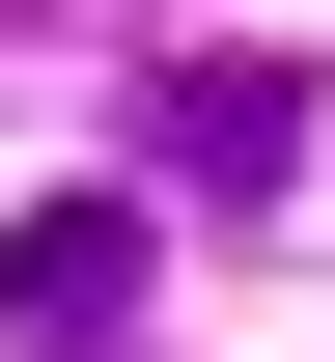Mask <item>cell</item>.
<instances>
[{
    "label": "cell",
    "instance_id": "obj_1",
    "mask_svg": "<svg viewBox=\"0 0 335 362\" xmlns=\"http://www.w3.org/2000/svg\"><path fill=\"white\" fill-rule=\"evenodd\" d=\"M112 307H140V195H56V223L0 251V334L28 362H112Z\"/></svg>",
    "mask_w": 335,
    "mask_h": 362
},
{
    "label": "cell",
    "instance_id": "obj_2",
    "mask_svg": "<svg viewBox=\"0 0 335 362\" xmlns=\"http://www.w3.org/2000/svg\"><path fill=\"white\" fill-rule=\"evenodd\" d=\"M168 168L195 195H280L307 168V56H195V84H168Z\"/></svg>",
    "mask_w": 335,
    "mask_h": 362
}]
</instances>
